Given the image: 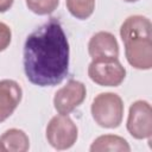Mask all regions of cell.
I'll list each match as a JSON object with an SVG mask.
<instances>
[{
	"instance_id": "cell-1",
	"label": "cell",
	"mask_w": 152,
	"mask_h": 152,
	"mask_svg": "<svg viewBox=\"0 0 152 152\" xmlns=\"http://www.w3.org/2000/svg\"><path fill=\"white\" fill-rule=\"evenodd\" d=\"M69 42L57 18L49 19L25 40L24 71L27 80L38 87L59 84L69 72Z\"/></svg>"
},
{
	"instance_id": "cell-9",
	"label": "cell",
	"mask_w": 152,
	"mask_h": 152,
	"mask_svg": "<svg viewBox=\"0 0 152 152\" xmlns=\"http://www.w3.org/2000/svg\"><path fill=\"white\" fill-rule=\"evenodd\" d=\"M23 90L14 80L0 81V122L8 119L19 106Z\"/></svg>"
},
{
	"instance_id": "cell-6",
	"label": "cell",
	"mask_w": 152,
	"mask_h": 152,
	"mask_svg": "<svg viewBox=\"0 0 152 152\" xmlns=\"http://www.w3.org/2000/svg\"><path fill=\"white\" fill-rule=\"evenodd\" d=\"M127 131L135 139H150L152 135V108L145 100H138L129 107Z\"/></svg>"
},
{
	"instance_id": "cell-2",
	"label": "cell",
	"mask_w": 152,
	"mask_h": 152,
	"mask_svg": "<svg viewBox=\"0 0 152 152\" xmlns=\"http://www.w3.org/2000/svg\"><path fill=\"white\" fill-rule=\"evenodd\" d=\"M127 62L135 69L152 68V25L142 15L128 17L120 27Z\"/></svg>"
},
{
	"instance_id": "cell-5",
	"label": "cell",
	"mask_w": 152,
	"mask_h": 152,
	"mask_svg": "<svg viewBox=\"0 0 152 152\" xmlns=\"http://www.w3.org/2000/svg\"><path fill=\"white\" fill-rule=\"evenodd\" d=\"M89 78L102 87H118L126 77V69L119 62L113 61H91L88 66Z\"/></svg>"
},
{
	"instance_id": "cell-12",
	"label": "cell",
	"mask_w": 152,
	"mask_h": 152,
	"mask_svg": "<svg viewBox=\"0 0 152 152\" xmlns=\"http://www.w3.org/2000/svg\"><path fill=\"white\" fill-rule=\"evenodd\" d=\"M70 14L77 19H88L95 10V0H65Z\"/></svg>"
},
{
	"instance_id": "cell-3",
	"label": "cell",
	"mask_w": 152,
	"mask_h": 152,
	"mask_svg": "<svg viewBox=\"0 0 152 152\" xmlns=\"http://www.w3.org/2000/svg\"><path fill=\"white\" fill-rule=\"evenodd\" d=\"M91 116L103 128H116L124 118V102L115 93H101L91 103Z\"/></svg>"
},
{
	"instance_id": "cell-8",
	"label": "cell",
	"mask_w": 152,
	"mask_h": 152,
	"mask_svg": "<svg viewBox=\"0 0 152 152\" xmlns=\"http://www.w3.org/2000/svg\"><path fill=\"white\" fill-rule=\"evenodd\" d=\"M88 51L93 61H113L119 57V44L114 34L100 31L90 38Z\"/></svg>"
},
{
	"instance_id": "cell-11",
	"label": "cell",
	"mask_w": 152,
	"mask_h": 152,
	"mask_svg": "<svg viewBox=\"0 0 152 152\" xmlns=\"http://www.w3.org/2000/svg\"><path fill=\"white\" fill-rule=\"evenodd\" d=\"M0 141L6 151L10 152H26L30 147V140L27 134L18 128L7 129L1 137Z\"/></svg>"
},
{
	"instance_id": "cell-14",
	"label": "cell",
	"mask_w": 152,
	"mask_h": 152,
	"mask_svg": "<svg viewBox=\"0 0 152 152\" xmlns=\"http://www.w3.org/2000/svg\"><path fill=\"white\" fill-rule=\"evenodd\" d=\"M11 39H12V32L10 26L0 21V52L8 48Z\"/></svg>"
},
{
	"instance_id": "cell-7",
	"label": "cell",
	"mask_w": 152,
	"mask_h": 152,
	"mask_svg": "<svg viewBox=\"0 0 152 152\" xmlns=\"http://www.w3.org/2000/svg\"><path fill=\"white\" fill-rule=\"evenodd\" d=\"M86 95V86L80 81L70 80L56 91L53 97L55 109L62 115H68L84 101Z\"/></svg>"
},
{
	"instance_id": "cell-10",
	"label": "cell",
	"mask_w": 152,
	"mask_h": 152,
	"mask_svg": "<svg viewBox=\"0 0 152 152\" xmlns=\"http://www.w3.org/2000/svg\"><path fill=\"white\" fill-rule=\"evenodd\" d=\"M91 152H103V151H109V152H129L131 147L127 142L126 139L122 137L115 135V134H104L99 138H96L91 146H90Z\"/></svg>"
},
{
	"instance_id": "cell-15",
	"label": "cell",
	"mask_w": 152,
	"mask_h": 152,
	"mask_svg": "<svg viewBox=\"0 0 152 152\" xmlns=\"http://www.w3.org/2000/svg\"><path fill=\"white\" fill-rule=\"evenodd\" d=\"M14 0H0V13H4L6 11H8L12 5H13Z\"/></svg>"
},
{
	"instance_id": "cell-16",
	"label": "cell",
	"mask_w": 152,
	"mask_h": 152,
	"mask_svg": "<svg viewBox=\"0 0 152 152\" xmlns=\"http://www.w3.org/2000/svg\"><path fill=\"white\" fill-rule=\"evenodd\" d=\"M0 151H6V150H5V147H4V145L1 144V141H0Z\"/></svg>"
},
{
	"instance_id": "cell-13",
	"label": "cell",
	"mask_w": 152,
	"mask_h": 152,
	"mask_svg": "<svg viewBox=\"0 0 152 152\" xmlns=\"http://www.w3.org/2000/svg\"><path fill=\"white\" fill-rule=\"evenodd\" d=\"M59 0H26V6L30 11L38 15L51 14L58 6Z\"/></svg>"
},
{
	"instance_id": "cell-17",
	"label": "cell",
	"mask_w": 152,
	"mask_h": 152,
	"mask_svg": "<svg viewBox=\"0 0 152 152\" xmlns=\"http://www.w3.org/2000/svg\"><path fill=\"white\" fill-rule=\"evenodd\" d=\"M124 1H126V2H135L138 0H124Z\"/></svg>"
},
{
	"instance_id": "cell-4",
	"label": "cell",
	"mask_w": 152,
	"mask_h": 152,
	"mask_svg": "<svg viewBox=\"0 0 152 152\" xmlns=\"http://www.w3.org/2000/svg\"><path fill=\"white\" fill-rule=\"evenodd\" d=\"M77 126L68 115L53 116L46 127V139L56 150L70 148L77 140Z\"/></svg>"
}]
</instances>
